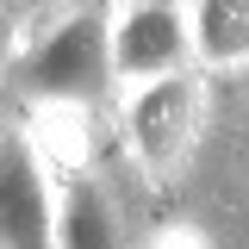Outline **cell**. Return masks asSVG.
Listing matches in <instances>:
<instances>
[{
	"label": "cell",
	"mask_w": 249,
	"mask_h": 249,
	"mask_svg": "<svg viewBox=\"0 0 249 249\" xmlns=\"http://www.w3.org/2000/svg\"><path fill=\"white\" fill-rule=\"evenodd\" d=\"M119 6H181L187 13V0H119Z\"/></svg>",
	"instance_id": "cell-10"
},
{
	"label": "cell",
	"mask_w": 249,
	"mask_h": 249,
	"mask_svg": "<svg viewBox=\"0 0 249 249\" xmlns=\"http://www.w3.org/2000/svg\"><path fill=\"white\" fill-rule=\"evenodd\" d=\"M193 69V37H187L181 6H112V81L119 100L150 81Z\"/></svg>",
	"instance_id": "cell-5"
},
{
	"label": "cell",
	"mask_w": 249,
	"mask_h": 249,
	"mask_svg": "<svg viewBox=\"0 0 249 249\" xmlns=\"http://www.w3.org/2000/svg\"><path fill=\"white\" fill-rule=\"evenodd\" d=\"M243 150H249V119H243Z\"/></svg>",
	"instance_id": "cell-11"
},
{
	"label": "cell",
	"mask_w": 249,
	"mask_h": 249,
	"mask_svg": "<svg viewBox=\"0 0 249 249\" xmlns=\"http://www.w3.org/2000/svg\"><path fill=\"white\" fill-rule=\"evenodd\" d=\"M6 100L19 112H100L119 100L112 81V0H81L69 19L25 37L6 75Z\"/></svg>",
	"instance_id": "cell-1"
},
{
	"label": "cell",
	"mask_w": 249,
	"mask_h": 249,
	"mask_svg": "<svg viewBox=\"0 0 249 249\" xmlns=\"http://www.w3.org/2000/svg\"><path fill=\"white\" fill-rule=\"evenodd\" d=\"M243 249H249V243H243Z\"/></svg>",
	"instance_id": "cell-13"
},
{
	"label": "cell",
	"mask_w": 249,
	"mask_h": 249,
	"mask_svg": "<svg viewBox=\"0 0 249 249\" xmlns=\"http://www.w3.org/2000/svg\"><path fill=\"white\" fill-rule=\"evenodd\" d=\"M150 249H218V243L199 231V224H162V231L150 237Z\"/></svg>",
	"instance_id": "cell-9"
},
{
	"label": "cell",
	"mask_w": 249,
	"mask_h": 249,
	"mask_svg": "<svg viewBox=\"0 0 249 249\" xmlns=\"http://www.w3.org/2000/svg\"><path fill=\"white\" fill-rule=\"evenodd\" d=\"M143 181L124 156H75L56 175V249H150Z\"/></svg>",
	"instance_id": "cell-3"
},
{
	"label": "cell",
	"mask_w": 249,
	"mask_h": 249,
	"mask_svg": "<svg viewBox=\"0 0 249 249\" xmlns=\"http://www.w3.org/2000/svg\"><path fill=\"white\" fill-rule=\"evenodd\" d=\"M199 131H206V75L199 69L150 81L119 100V156L137 168V181L150 193H168L193 168Z\"/></svg>",
	"instance_id": "cell-2"
},
{
	"label": "cell",
	"mask_w": 249,
	"mask_h": 249,
	"mask_svg": "<svg viewBox=\"0 0 249 249\" xmlns=\"http://www.w3.org/2000/svg\"><path fill=\"white\" fill-rule=\"evenodd\" d=\"M25 50V25H19V13H13V0H0V88H6V75H13V62Z\"/></svg>",
	"instance_id": "cell-8"
},
{
	"label": "cell",
	"mask_w": 249,
	"mask_h": 249,
	"mask_svg": "<svg viewBox=\"0 0 249 249\" xmlns=\"http://www.w3.org/2000/svg\"><path fill=\"white\" fill-rule=\"evenodd\" d=\"M112 6H119V0H112Z\"/></svg>",
	"instance_id": "cell-12"
},
{
	"label": "cell",
	"mask_w": 249,
	"mask_h": 249,
	"mask_svg": "<svg viewBox=\"0 0 249 249\" xmlns=\"http://www.w3.org/2000/svg\"><path fill=\"white\" fill-rule=\"evenodd\" d=\"M81 0H13V13H19V25H25V37H37V31H50L56 19H69Z\"/></svg>",
	"instance_id": "cell-7"
},
{
	"label": "cell",
	"mask_w": 249,
	"mask_h": 249,
	"mask_svg": "<svg viewBox=\"0 0 249 249\" xmlns=\"http://www.w3.org/2000/svg\"><path fill=\"white\" fill-rule=\"evenodd\" d=\"M187 37L199 75L249 69V0H187Z\"/></svg>",
	"instance_id": "cell-6"
},
{
	"label": "cell",
	"mask_w": 249,
	"mask_h": 249,
	"mask_svg": "<svg viewBox=\"0 0 249 249\" xmlns=\"http://www.w3.org/2000/svg\"><path fill=\"white\" fill-rule=\"evenodd\" d=\"M0 249H56V175L13 112H0Z\"/></svg>",
	"instance_id": "cell-4"
}]
</instances>
